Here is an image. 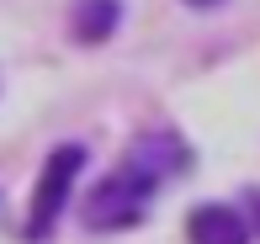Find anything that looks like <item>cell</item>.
<instances>
[{"label": "cell", "mask_w": 260, "mask_h": 244, "mask_svg": "<svg viewBox=\"0 0 260 244\" xmlns=\"http://www.w3.org/2000/svg\"><path fill=\"white\" fill-rule=\"evenodd\" d=\"M186 234H191V244H250V228H244V218L234 213V207H223V202L197 207L191 223H186Z\"/></svg>", "instance_id": "obj_3"}, {"label": "cell", "mask_w": 260, "mask_h": 244, "mask_svg": "<svg viewBox=\"0 0 260 244\" xmlns=\"http://www.w3.org/2000/svg\"><path fill=\"white\" fill-rule=\"evenodd\" d=\"M255 218H260V191H255Z\"/></svg>", "instance_id": "obj_6"}, {"label": "cell", "mask_w": 260, "mask_h": 244, "mask_svg": "<svg viewBox=\"0 0 260 244\" xmlns=\"http://www.w3.org/2000/svg\"><path fill=\"white\" fill-rule=\"evenodd\" d=\"M181 170H186V144L175 133L133 138V149L122 154V165L85 196V223L90 228H133L138 218H144L149 196H154L165 181H175Z\"/></svg>", "instance_id": "obj_1"}, {"label": "cell", "mask_w": 260, "mask_h": 244, "mask_svg": "<svg viewBox=\"0 0 260 244\" xmlns=\"http://www.w3.org/2000/svg\"><path fill=\"white\" fill-rule=\"evenodd\" d=\"M69 21H75L80 43H101V38H112V27L122 21V6H117V0H75Z\"/></svg>", "instance_id": "obj_4"}, {"label": "cell", "mask_w": 260, "mask_h": 244, "mask_svg": "<svg viewBox=\"0 0 260 244\" xmlns=\"http://www.w3.org/2000/svg\"><path fill=\"white\" fill-rule=\"evenodd\" d=\"M80 165H85V149H80V144H64V149H53V154H48V165H43V176H38V191H32L27 239L43 244V239L53 234L58 213L69 207V191H75V181H80Z\"/></svg>", "instance_id": "obj_2"}, {"label": "cell", "mask_w": 260, "mask_h": 244, "mask_svg": "<svg viewBox=\"0 0 260 244\" xmlns=\"http://www.w3.org/2000/svg\"><path fill=\"white\" fill-rule=\"evenodd\" d=\"M191 6H218V0H191Z\"/></svg>", "instance_id": "obj_5"}]
</instances>
